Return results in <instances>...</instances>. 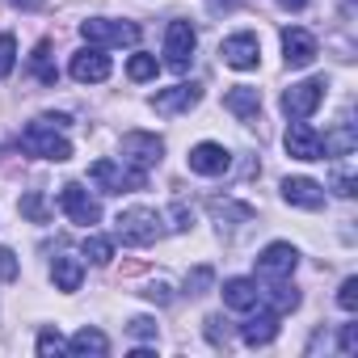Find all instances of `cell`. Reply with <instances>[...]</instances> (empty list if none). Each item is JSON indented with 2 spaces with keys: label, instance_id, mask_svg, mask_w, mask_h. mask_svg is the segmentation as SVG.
Listing matches in <instances>:
<instances>
[{
  "label": "cell",
  "instance_id": "cell-28",
  "mask_svg": "<svg viewBox=\"0 0 358 358\" xmlns=\"http://www.w3.org/2000/svg\"><path fill=\"white\" fill-rule=\"evenodd\" d=\"M64 350H68V341L59 337V329H43V333H38V354H43V358L64 354Z\"/></svg>",
  "mask_w": 358,
  "mask_h": 358
},
{
  "label": "cell",
  "instance_id": "cell-7",
  "mask_svg": "<svg viewBox=\"0 0 358 358\" xmlns=\"http://www.w3.org/2000/svg\"><path fill=\"white\" fill-rule=\"evenodd\" d=\"M160 156H164L160 135H152V131H127L122 135V160L131 169H152V164H160Z\"/></svg>",
  "mask_w": 358,
  "mask_h": 358
},
{
  "label": "cell",
  "instance_id": "cell-26",
  "mask_svg": "<svg viewBox=\"0 0 358 358\" xmlns=\"http://www.w3.org/2000/svg\"><path fill=\"white\" fill-rule=\"evenodd\" d=\"M215 282V270L211 266H194L186 274V295H207V287Z\"/></svg>",
  "mask_w": 358,
  "mask_h": 358
},
{
  "label": "cell",
  "instance_id": "cell-34",
  "mask_svg": "<svg viewBox=\"0 0 358 358\" xmlns=\"http://www.w3.org/2000/svg\"><path fill=\"white\" fill-rule=\"evenodd\" d=\"M220 320H224V316H207V337H211L215 345H228V329H220Z\"/></svg>",
  "mask_w": 358,
  "mask_h": 358
},
{
  "label": "cell",
  "instance_id": "cell-11",
  "mask_svg": "<svg viewBox=\"0 0 358 358\" xmlns=\"http://www.w3.org/2000/svg\"><path fill=\"white\" fill-rule=\"evenodd\" d=\"M199 101H203V89L190 80V85H173V89H160V93L152 97V110L173 118V114H186V110H194Z\"/></svg>",
  "mask_w": 358,
  "mask_h": 358
},
{
  "label": "cell",
  "instance_id": "cell-33",
  "mask_svg": "<svg viewBox=\"0 0 358 358\" xmlns=\"http://www.w3.org/2000/svg\"><path fill=\"white\" fill-rule=\"evenodd\" d=\"M143 299H152V303H169L173 295H169V282H148L143 287Z\"/></svg>",
  "mask_w": 358,
  "mask_h": 358
},
{
  "label": "cell",
  "instance_id": "cell-29",
  "mask_svg": "<svg viewBox=\"0 0 358 358\" xmlns=\"http://www.w3.org/2000/svg\"><path fill=\"white\" fill-rule=\"evenodd\" d=\"M13 64H17V43L13 34H0V80L13 72Z\"/></svg>",
  "mask_w": 358,
  "mask_h": 358
},
{
  "label": "cell",
  "instance_id": "cell-14",
  "mask_svg": "<svg viewBox=\"0 0 358 358\" xmlns=\"http://www.w3.org/2000/svg\"><path fill=\"white\" fill-rule=\"evenodd\" d=\"M282 59H287V68H312V59H316V38H312L308 30H299V26H287V30H282Z\"/></svg>",
  "mask_w": 358,
  "mask_h": 358
},
{
  "label": "cell",
  "instance_id": "cell-18",
  "mask_svg": "<svg viewBox=\"0 0 358 358\" xmlns=\"http://www.w3.org/2000/svg\"><path fill=\"white\" fill-rule=\"evenodd\" d=\"M224 303H228L232 312H253V308L262 303V287H257L253 278H228V282H224Z\"/></svg>",
  "mask_w": 358,
  "mask_h": 358
},
{
  "label": "cell",
  "instance_id": "cell-24",
  "mask_svg": "<svg viewBox=\"0 0 358 358\" xmlns=\"http://www.w3.org/2000/svg\"><path fill=\"white\" fill-rule=\"evenodd\" d=\"M85 257H89L93 266H110L114 241H110V236H85Z\"/></svg>",
  "mask_w": 358,
  "mask_h": 358
},
{
  "label": "cell",
  "instance_id": "cell-38",
  "mask_svg": "<svg viewBox=\"0 0 358 358\" xmlns=\"http://www.w3.org/2000/svg\"><path fill=\"white\" fill-rule=\"evenodd\" d=\"M9 5H13V9H22V13H34V9H43V5H47V0H9Z\"/></svg>",
  "mask_w": 358,
  "mask_h": 358
},
{
  "label": "cell",
  "instance_id": "cell-39",
  "mask_svg": "<svg viewBox=\"0 0 358 358\" xmlns=\"http://www.w3.org/2000/svg\"><path fill=\"white\" fill-rule=\"evenodd\" d=\"M278 5H282V9H287V13H299V9H303V5H308V0H278Z\"/></svg>",
  "mask_w": 358,
  "mask_h": 358
},
{
  "label": "cell",
  "instance_id": "cell-25",
  "mask_svg": "<svg viewBox=\"0 0 358 358\" xmlns=\"http://www.w3.org/2000/svg\"><path fill=\"white\" fill-rule=\"evenodd\" d=\"M156 72H160L156 55H131V64H127V76H131V80H152Z\"/></svg>",
  "mask_w": 358,
  "mask_h": 358
},
{
  "label": "cell",
  "instance_id": "cell-13",
  "mask_svg": "<svg viewBox=\"0 0 358 358\" xmlns=\"http://www.w3.org/2000/svg\"><path fill=\"white\" fill-rule=\"evenodd\" d=\"M80 85H101L106 76H110V55L101 51V47H85V51H76L72 55V68H68Z\"/></svg>",
  "mask_w": 358,
  "mask_h": 358
},
{
  "label": "cell",
  "instance_id": "cell-37",
  "mask_svg": "<svg viewBox=\"0 0 358 358\" xmlns=\"http://www.w3.org/2000/svg\"><path fill=\"white\" fill-rule=\"evenodd\" d=\"M333 190H337L341 199H350V194H354V177H350V173H333Z\"/></svg>",
  "mask_w": 358,
  "mask_h": 358
},
{
  "label": "cell",
  "instance_id": "cell-21",
  "mask_svg": "<svg viewBox=\"0 0 358 358\" xmlns=\"http://www.w3.org/2000/svg\"><path fill=\"white\" fill-rule=\"evenodd\" d=\"M262 299L270 303V312H278V316H287V312H295L299 308V291L287 282V278H270V287L262 291Z\"/></svg>",
  "mask_w": 358,
  "mask_h": 358
},
{
  "label": "cell",
  "instance_id": "cell-17",
  "mask_svg": "<svg viewBox=\"0 0 358 358\" xmlns=\"http://www.w3.org/2000/svg\"><path fill=\"white\" fill-rule=\"evenodd\" d=\"M224 110H228V114H236L241 122H257V114H262V93H257V89H249V85H236V89H228Z\"/></svg>",
  "mask_w": 358,
  "mask_h": 358
},
{
  "label": "cell",
  "instance_id": "cell-6",
  "mask_svg": "<svg viewBox=\"0 0 358 358\" xmlns=\"http://www.w3.org/2000/svg\"><path fill=\"white\" fill-rule=\"evenodd\" d=\"M320 101H324V80L312 76V80H299L282 93V114L287 118H312L320 110Z\"/></svg>",
  "mask_w": 358,
  "mask_h": 358
},
{
  "label": "cell",
  "instance_id": "cell-23",
  "mask_svg": "<svg viewBox=\"0 0 358 358\" xmlns=\"http://www.w3.org/2000/svg\"><path fill=\"white\" fill-rule=\"evenodd\" d=\"M22 215H26V220H34V224H47V220H51L47 194H43V190H30V194L22 199Z\"/></svg>",
  "mask_w": 358,
  "mask_h": 358
},
{
  "label": "cell",
  "instance_id": "cell-1",
  "mask_svg": "<svg viewBox=\"0 0 358 358\" xmlns=\"http://www.w3.org/2000/svg\"><path fill=\"white\" fill-rule=\"evenodd\" d=\"M114 236L131 249H143V245H156L164 236V215H156L152 207H131L114 220Z\"/></svg>",
  "mask_w": 358,
  "mask_h": 358
},
{
  "label": "cell",
  "instance_id": "cell-3",
  "mask_svg": "<svg viewBox=\"0 0 358 358\" xmlns=\"http://www.w3.org/2000/svg\"><path fill=\"white\" fill-rule=\"evenodd\" d=\"M89 182L101 186L106 194H135L143 190V169H131L127 160H93L89 164Z\"/></svg>",
  "mask_w": 358,
  "mask_h": 358
},
{
  "label": "cell",
  "instance_id": "cell-15",
  "mask_svg": "<svg viewBox=\"0 0 358 358\" xmlns=\"http://www.w3.org/2000/svg\"><path fill=\"white\" fill-rule=\"evenodd\" d=\"M190 169L203 177H224L232 169V152L224 143H199V148H190Z\"/></svg>",
  "mask_w": 358,
  "mask_h": 358
},
{
  "label": "cell",
  "instance_id": "cell-19",
  "mask_svg": "<svg viewBox=\"0 0 358 358\" xmlns=\"http://www.w3.org/2000/svg\"><path fill=\"white\" fill-rule=\"evenodd\" d=\"M274 337H278V312H270V308L241 324V341L245 345H270Z\"/></svg>",
  "mask_w": 358,
  "mask_h": 358
},
{
  "label": "cell",
  "instance_id": "cell-20",
  "mask_svg": "<svg viewBox=\"0 0 358 358\" xmlns=\"http://www.w3.org/2000/svg\"><path fill=\"white\" fill-rule=\"evenodd\" d=\"M51 278H55V291H80V278H85V266H80V257H55L51 262Z\"/></svg>",
  "mask_w": 358,
  "mask_h": 358
},
{
  "label": "cell",
  "instance_id": "cell-30",
  "mask_svg": "<svg viewBox=\"0 0 358 358\" xmlns=\"http://www.w3.org/2000/svg\"><path fill=\"white\" fill-rule=\"evenodd\" d=\"M337 303H341L345 312H354V308H358V278H345V282H341V291H337Z\"/></svg>",
  "mask_w": 358,
  "mask_h": 358
},
{
  "label": "cell",
  "instance_id": "cell-5",
  "mask_svg": "<svg viewBox=\"0 0 358 358\" xmlns=\"http://www.w3.org/2000/svg\"><path fill=\"white\" fill-rule=\"evenodd\" d=\"M194 47H199V34H194L190 22H169V30H164V64L173 72H186L190 68Z\"/></svg>",
  "mask_w": 358,
  "mask_h": 358
},
{
  "label": "cell",
  "instance_id": "cell-22",
  "mask_svg": "<svg viewBox=\"0 0 358 358\" xmlns=\"http://www.w3.org/2000/svg\"><path fill=\"white\" fill-rule=\"evenodd\" d=\"M110 350V341H106V333H97V329H80L72 341H68V354H80V358H101Z\"/></svg>",
  "mask_w": 358,
  "mask_h": 358
},
{
  "label": "cell",
  "instance_id": "cell-12",
  "mask_svg": "<svg viewBox=\"0 0 358 358\" xmlns=\"http://www.w3.org/2000/svg\"><path fill=\"white\" fill-rule=\"evenodd\" d=\"M220 55H224L228 68L249 72V68H257V59H262V43H257V34H232V38H224Z\"/></svg>",
  "mask_w": 358,
  "mask_h": 358
},
{
  "label": "cell",
  "instance_id": "cell-9",
  "mask_svg": "<svg viewBox=\"0 0 358 358\" xmlns=\"http://www.w3.org/2000/svg\"><path fill=\"white\" fill-rule=\"evenodd\" d=\"M295 266H299V253H295L287 241H274V245H266L262 257H257V278H262V282H270V278H291Z\"/></svg>",
  "mask_w": 358,
  "mask_h": 358
},
{
  "label": "cell",
  "instance_id": "cell-36",
  "mask_svg": "<svg viewBox=\"0 0 358 358\" xmlns=\"http://www.w3.org/2000/svg\"><path fill=\"white\" fill-rule=\"evenodd\" d=\"M173 220H177V224H173L177 232H186V228L194 224V211H186V203H177V207H173Z\"/></svg>",
  "mask_w": 358,
  "mask_h": 358
},
{
  "label": "cell",
  "instance_id": "cell-35",
  "mask_svg": "<svg viewBox=\"0 0 358 358\" xmlns=\"http://www.w3.org/2000/svg\"><path fill=\"white\" fill-rule=\"evenodd\" d=\"M341 354H358V324L341 329Z\"/></svg>",
  "mask_w": 358,
  "mask_h": 358
},
{
  "label": "cell",
  "instance_id": "cell-2",
  "mask_svg": "<svg viewBox=\"0 0 358 358\" xmlns=\"http://www.w3.org/2000/svg\"><path fill=\"white\" fill-rule=\"evenodd\" d=\"M22 152H30V156H43V160H68L72 156V143L59 135V127L55 122H47V114L43 118H34L26 131H22Z\"/></svg>",
  "mask_w": 358,
  "mask_h": 358
},
{
  "label": "cell",
  "instance_id": "cell-31",
  "mask_svg": "<svg viewBox=\"0 0 358 358\" xmlns=\"http://www.w3.org/2000/svg\"><path fill=\"white\" fill-rule=\"evenodd\" d=\"M13 278H17V253L0 249V282H13Z\"/></svg>",
  "mask_w": 358,
  "mask_h": 358
},
{
  "label": "cell",
  "instance_id": "cell-16",
  "mask_svg": "<svg viewBox=\"0 0 358 358\" xmlns=\"http://www.w3.org/2000/svg\"><path fill=\"white\" fill-rule=\"evenodd\" d=\"M282 199L299 211H320L324 207V186H316L312 177H287L282 182Z\"/></svg>",
  "mask_w": 358,
  "mask_h": 358
},
{
  "label": "cell",
  "instance_id": "cell-4",
  "mask_svg": "<svg viewBox=\"0 0 358 358\" xmlns=\"http://www.w3.org/2000/svg\"><path fill=\"white\" fill-rule=\"evenodd\" d=\"M80 34H85L89 47H135L139 43V26L135 22H114V17L80 22Z\"/></svg>",
  "mask_w": 358,
  "mask_h": 358
},
{
  "label": "cell",
  "instance_id": "cell-27",
  "mask_svg": "<svg viewBox=\"0 0 358 358\" xmlns=\"http://www.w3.org/2000/svg\"><path fill=\"white\" fill-rule=\"evenodd\" d=\"M47 55H51V47H47V43H38V51H34V59H30V64H34V72H38V80H43V85H55V80H59V72L51 68V59H47Z\"/></svg>",
  "mask_w": 358,
  "mask_h": 358
},
{
  "label": "cell",
  "instance_id": "cell-10",
  "mask_svg": "<svg viewBox=\"0 0 358 358\" xmlns=\"http://www.w3.org/2000/svg\"><path fill=\"white\" fill-rule=\"evenodd\" d=\"M282 143H287V156H295V160H324V139H320L303 118H291Z\"/></svg>",
  "mask_w": 358,
  "mask_h": 358
},
{
  "label": "cell",
  "instance_id": "cell-8",
  "mask_svg": "<svg viewBox=\"0 0 358 358\" xmlns=\"http://www.w3.org/2000/svg\"><path fill=\"white\" fill-rule=\"evenodd\" d=\"M59 207H64V215H68L72 224H80V228H93V224L101 220V203H97L80 182H68V186L59 190Z\"/></svg>",
  "mask_w": 358,
  "mask_h": 358
},
{
  "label": "cell",
  "instance_id": "cell-32",
  "mask_svg": "<svg viewBox=\"0 0 358 358\" xmlns=\"http://www.w3.org/2000/svg\"><path fill=\"white\" fill-rule=\"evenodd\" d=\"M127 329H131V337H143V341H148V337H156V320H152V316H135Z\"/></svg>",
  "mask_w": 358,
  "mask_h": 358
}]
</instances>
